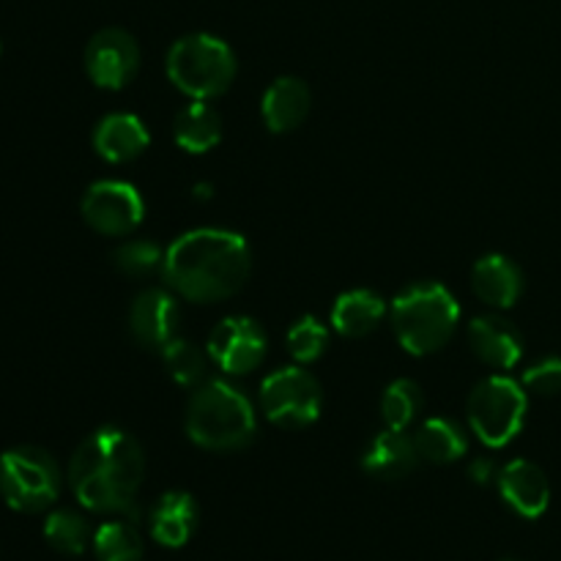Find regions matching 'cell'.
<instances>
[{
    "instance_id": "cell-1",
    "label": "cell",
    "mask_w": 561,
    "mask_h": 561,
    "mask_svg": "<svg viewBox=\"0 0 561 561\" xmlns=\"http://www.w3.org/2000/svg\"><path fill=\"white\" fill-rule=\"evenodd\" d=\"M250 272L252 250L244 236L233 230L197 228L164 250V283L195 305L230 299L244 288Z\"/></svg>"
},
{
    "instance_id": "cell-2",
    "label": "cell",
    "mask_w": 561,
    "mask_h": 561,
    "mask_svg": "<svg viewBox=\"0 0 561 561\" xmlns=\"http://www.w3.org/2000/svg\"><path fill=\"white\" fill-rule=\"evenodd\" d=\"M146 477V455L121 427H99L69 460V485L91 513H121L137 524V493Z\"/></svg>"
},
{
    "instance_id": "cell-3",
    "label": "cell",
    "mask_w": 561,
    "mask_h": 561,
    "mask_svg": "<svg viewBox=\"0 0 561 561\" xmlns=\"http://www.w3.org/2000/svg\"><path fill=\"white\" fill-rule=\"evenodd\" d=\"M186 436L208 453H239L257 436L255 405L230 381H203L186 405Z\"/></svg>"
},
{
    "instance_id": "cell-4",
    "label": "cell",
    "mask_w": 561,
    "mask_h": 561,
    "mask_svg": "<svg viewBox=\"0 0 561 561\" xmlns=\"http://www.w3.org/2000/svg\"><path fill=\"white\" fill-rule=\"evenodd\" d=\"M460 305L442 283H414L392 301V329L411 356H431L453 340Z\"/></svg>"
},
{
    "instance_id": "cell-5",
    "label": "cell",
    "mask_w": 561,
    "mask_h": 561,
    "mask_svg": "<svg viewBox=\"0 0 561 561\" xmlns=\"http://www.w3.org/2000/svg\"><path fill=\"white\" fill-rule=\"evenodd\" d=\"M239 64L228 42L211 33H190L170 47L164 71L184 96L208 102L233 85Z\"/></svg>"
},
{
    "instance_id": "cell-6",
    "label": "cell",
    "mask_w": 561,
    "mask_h": 561,
    "mask_svg": "<svg viewBox=\"0 0 561 561\" xmlns=\"http://www.w3.org/2000/svg\"><path fill=\"white\" fill-rule=\"evenodd\" d=\"M529 392L510 376H488L474 387L466 405L469 427L485 447L504 449L526 425Z\"/></svg>"
},
{
    "instance_id": "cell-7",
    "label": "cell",
    "mask_w": 561,
    "mask_h": 561,
    "mask_svg": "<svg viewBox=\"0 0 561 561\" xmlns=\"http://www.w3.org/2000/svg\"><path fill=\"white\" fill-rule=\"evenodd\" d=\"M58 463L42 447H14L0 455V496L16 513H42L60 496Z\"/></svg>"
},
{
    "instance_id": "cell-8",
    "label": "cell",
    "mask_w": 561,
    "mask_h": 561,
    "mask_svg": "<svg viewBox=\"0 0 561 561\" xmlns=\"http://www.w3.org/2000/svg\"><path fill=\"white\" fill-rule=\"evenodd\" d=\"M323 394L305 365L279 367L261 383V409L272 425L285 431H301L321 416Z\"/></svg>"
},
{
    "instance_id": "cell-9",
    "label": "cell",
    "mask_w": 561,
    "mask_h": 561,
    "mask_svg": "<svg viewBox=\"0 0 561 561\" xmlns=\"http://www.w3.org/2000/svg\"><path fill=\"white\" fill-rule=\"evenodd\" d=\"M82 219L102 236H129L146 217V201L137 186L104 179L85 190L80 203Z\"/></svg>"
},
{
    "instance_id": "cell-10",
    "label": "cell",
    "mask_w": 561,
    "mask_h": 561,
    "mask_svg": "<svg viewBox=\"0 0 561 561\" xmlns=\"http://www.w3.org/2000/svg\"><path fill=\"white\" fill-rule=\"evenodd\" d=\"M266 332L255 318L230 316L214 327L208 334V359L225 373V376H247L255 370L266 356Z\"/></svg>"
},
{
    "instance_id": "cell-11",
    "label": "cell",
    "mask_w": 561,
    "mask_h": 561,
    "mask_svg": "<svg viewBox=\"0 0 561 561\" xmlns=\"http://www.w3.org/2000/svg\"><path fill=\"white\" fill-rule=\"evenodd\" d=\"M85 71L91 82L104 91H121L140 71V47L135 36L121 27H104L88 42Z\"/></svg>"
},
{
    "instance_id": "cell-12",
    "label": "cell",
    "mask_w": 561,
    "mask_h": 561,
    "mask_svg": "<svg viewBox=\"0 0 561 561\" xmlns=\"http://www.w3.org/2000/svg\"><path fill=\"white\" fill-rule=\"evenodd\" d=\"M181 327V307L173 294L162 288H148L131 301L129 329L131 337L142 348L162 351L170 340L179 337Z\"/></svg>"
},
{
    "instance_id": "cell-13",
    "label": "cell",
    "mask_w": 561,
    "mask_h": 561,
    "mask_svg": "<svg viewBox=\"0 0 561 561\" xmlns=\"http://www.w3.org/2000/svg\"><path fill=\"white\" fill-rule=\"evenodd\" d=\"M496 485L504 504L526 520L540 518L548 510V504H551V485H548L546 471L537 463H531V460L515 458L504 463L499 469Z\"/></svg>"
},
{
    "instance_id": "cell-14",
    "label": "cell",
    "mask_w": 561,
    "mask_h": 561,
    "mask_svg": "<svg viewBox=\"0 0 561 561\" xmlns=\"http://www.w3.org/2000/svg\"><path fill=\"white\" fill-rule=\"evenodd\" d=\"M469 337L471 351L480 362H485L493 370H513L524 356V334L515 327L510 318L496 316H480L469 323Z\"/></svg>"
},
{
    "instance_id": "cell-15",
    "label": "cell",
    "mask_w": 561,
    "mask_h": 561,
    "mask_svg": "<svg viewBox=\"0 0 561 561\" xmlns=\"http://www.w3.org/2000/svg\"><path fill=\"white\" fill-rule=\"evenodd\" d=\"M197 518H201V510H197L195 496L186 491H168L148 510V529L159 546L184 548L195 535Z\"/></svg>"
},
{
    "instance_id": "cell-16",
    "label": "cell",
    "mask_w": 561,
    "mask_h": 561,
    "mask_svg": "<svg viewBox=\"0 0 561 561\" xmlns=\"http://www.w3.org/2000/svg\"><path fill=\"white\" fill-rule=\"evenodd\" d=\"M416 463H420V453H416L414 436L405 431H392V427H383L362 455L365 474L383 482L403 480L416 469Z\"/></svg>"
},
{
    "instance_id": "cell-17",
    "label": "cell",
    "mask_w": 561,
    "mask_h": 561,
    "mask_svg": "<svg viewBox=\"0 0 561 561\" xmlns=\"http://www.w3.org/2000/svg\"><path fill=\"white\" fill-rule=\"evenodd\" d=\"M524 272L507 255H485L471 268V288L493 310H510L524 294Z\"/></svg>"
},
{
    "instance_id": "cell-18",
    "label": "cell",
    "mask_w": 561,
    "mask_h": 561,
    "mask_svg": "<svg viewBox=\"0 0 561 561\" xmlns=\"http://www.w3.org/2000/svg\"><path fill=\"white\" fill-rule=\"evenodd\" d=\"M151 142L146 124L131 113H110L93 129V148L110 164H126Z\"/></svg>"
},
{
    "instance_id": "cell-19",
    "label": "cell",
    "mask_w": 561,
    "mask_h": 561,
    "mask_svg": "<svg viewBox=\"0 0 561 561\" xmlns=\"http://www.w3.org/2000/svg\"><path fill=\"white\" fill-rule=\"evenodd\" d=\"M312 93L299 77H277L272 85L266 88L261 102L263 124L274 135H285L305 124L307 113H310Z\"/></svg>"
},
{
    "instance_id": "cell-20",
    "label": "cell",
    "mask_w": 561,
    "mask_h": 561,
    "mask_svg": "<svg viewBox=\"0 0 561 561\" xmlns=\"http://www.w3.org/2000/svg\"><path fill=\"white\" fill-rule=\"evenodd\" d=\"M387 318V301L370 288H356L348 294H340L332 307V329L340 337L359 340L376 332Z\"/></svg>"
},
{
    "instance_id": "cell-21",
    "label": "cell",
    "mask_w": 561,
    "mask_h": 561,
    "mask_svg": "<svg viewBox=\"0 0 561 561\" xmlns=\"http://www.w3.org/2000/svg\"><path fill=\"white\" fill-rule=\"evenodd\" d=\"M414 444L420 460L438 466L455 463L469 453V436L449 416H431V420L422 422L414 433Z\"/></svg>"
},
{
    "instance_id": "cell-22",
    "label": "cell",
    "mask_w": 561,
    "mask_h": 561,
    "mask_svg": "<svg viewBox=\"0 0 561 561\" xmlns=\"http://www.w3.org/2000/svg\"><path fill=\"white\" fill-rule=\"evenodd\" d=\"M173 137L186 153H208L222 140V118L208 102L192 99L173 121Z\"/></svg>"
},
{
    "instance_id": "cell-23",
    "label": "cell",
    "mask_w": 561,
    "mask_h": 561,
    "mask_svg": "<svg viewBox=\"0 0 561 561\" xmlns=\"http://www.w3.org/2000/svg\"><path fill=\"white\" fill-rule=\"evenodd\" d=\"M93 553L99 561H142L146 542L135 520H107L93 535Z\"/></svg>"
},
{
    "instance_id": "cell-24",
    "label": "cell",
    "mask_w": 561,
    "mask_h": 561,
    "mask_svg": "<svg viewBox=\"0 0 561 561\" xmlns=\"http://www.w3.org/2000/svg\"><path fill=\"white\" fill-rule=\"evenodd\" d=\"M44 540L64 557H80L91 546L93 537L85 515H80L77 510H55L44 520Z\"/></svg>"
},
{
    "instance_id": "cell-25",
    "label": "cell",
    "mask_w": 561,
    "mask_h": 561,
    "mask_svg": "<svg viewBox=\"0 0 561 561\" xmlns=\"http://www.w3.org/2000/svg\"><path fill=\"white\" fill-rule=\"evenodd\" d=\"M425 409V398H422L420 383L411 378H398L383 389L381 398V416L383 425L392 431H409L416 422V416Z\"/></svg>"
},
{
    "instance_id": "cell-26",
    "label": "cell",
    "mask_w": 561,
    "mask_h": 561,
    "mask_svg": "<svg viewBox=\"0 0 561 561\" xmlns=\"http://www.w3.org/2000/svg\"><path fill=\"white\" fill-rule=\"evenodd\" d=\"M162 362L168 376L181 387H201L208 370V351H201L195 343L184 337L170 340L162 348Z\"/></svg>"
},
{
    "instance_id": "cell-27",
    "label": "cell",
    "mask_w": 561,
    "mask_h": 561,
    "mask_svg": "<svg viewBox=\"0 0 561 561\" xmlns=\"http://www.w3.org/2000/svg\"><path fill=\"white\" fill-rule=\"evenodd\" d=\"M288 354L294 356L296 365H312L321 359L329 348V329L323 327L321 318L305 316L288 329Z\"/></svg>"
},
{
    "instance_id": "cell-28",
    "label": "cell",
    "mask_w": 561,
    "mask_h": 561,
    "mask_svg": "<svg viewBox=\"0 0 561 561\" xmlns=\"http://www.w3.org/2000/svg\"><path fill=\"white\" fill-rule=\"evenodd\" d=\"M115 268H118L124 277L142 279L148 274L162 272L164 266V250L157 244V241L148 239H129L115 250L113 255Z\"/></svg>"
},
{
    "instance_id": "cell-29",
    "label": "cell",
    "mask_w": 561,
    "mask_h": 561,
    "mask_svg": "<svg viewBox=\"0 0 561 561\" xmlns=\"http://www.w3.org/2000/svg\"><path fill=\"white\" fill-rule=\"evenodd\" d=\"M520 383L526 392L537 394V398H557L561 394V356L537 359L535 365L526 367Z\"/></svg>"
},
{
    "instance_id": "cell-30",
    "label": "cell",
    "mask_w": 561,
    "mask_h": 561,
    "mask_svg": "<svg viewBox=\"0 0 561 561\" xmlns=\"http://www.w3.org/2000/svg\"><path fill=\"white\" fill-rule=\"evenodd\" d=\"M469 477H471V482H477V485H488V482L496 480L499 469L491 458H477V460H471Z\"/></svg>"
},
{
    "instance_id": "cell-31",
    "label": "cell",
    "mask_w": 561,
    "mask_h": 561,
    "mask_svg": "<svg viewBox=\"0 0 561 561\" xmlns=\"http://www.w3.org/2000/svg\"><path fill=\"white\" fill-rule=\"evenodd\" d=\"M211 192H214V186L206 184V181H201V184L192 186V197H195V201H208V197H211Z\"/></svg>"
},
{
    "instance_id": "cell-32",
    "label": "cell",
    "mask_w": 561,
    "mask_h": 561,
    "mask_svg": "<svg viewBox=\"0 0 561 561\" xmlns=\"http://www.w3.org/2000/svg\"><path fill=\"white\" fill-rule=\"evenodd\" d=\"M499 561H520V559H513V557H510V559H499Z\"/></svg>"
},
{
    "instance_id": "cell-33",
    "label": "cell",
    "mask_w": 561,
    "mask_h": 561,
    "mask_svg": "<svg viewBox=\"0 0 561 561\" xmlns=\"http://www.w3.org/2000/svg\"><path fill=\"white\" fill-rule=\"evenodd\" d=\"M0 55H3V47H0Z\"/></svg>"
}]
</instances>
